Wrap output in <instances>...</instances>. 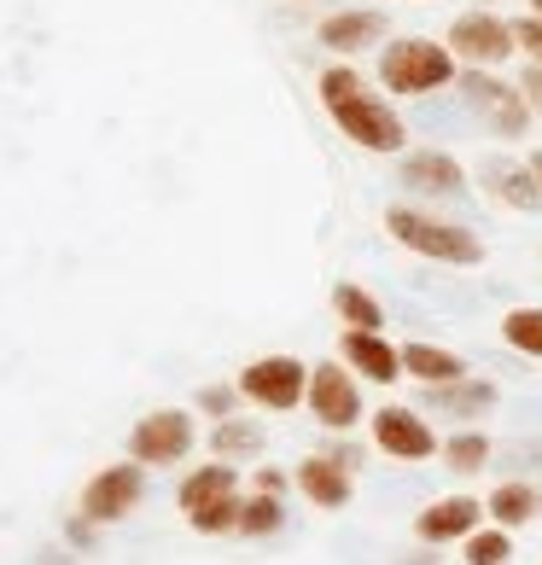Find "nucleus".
Returning <instances> with one entry per match:
<instances>
[{
	"label": "nucleus",
	"mask_w": 542,
	"mask_h": 565,
	"mask_svg": "<svg viewBox=\"0 0 542 565\" xmlns=\"http://www.w3.org/2000/svg\"><path fill=\"white\" fill-rule=\"evenodd\" d=\"M234 391L252 396V403L268 408V414H286V408H298L309 396V367L298 362V355H257V362L240 367Z\"/></svg>",
	"instance_id": "obj_4"
},
{
	"label": "nucleus",
	"mask_w": 542,
	"mask_h": 565,
	"mask_svg": "<svg viewBox=\"0 0 542 565\" xmlns=\"http://www.w3.org/2000/svg\"><path fill=\"white\" fill-rule=\"evenodd\" d=\"M199 403L211 408V414H227V408H234V391H222V385H211V391L199 396Z\"/></svg>",
	"instance_id": "obj_31"
},
{
	"label": "nucleus",
	"mask_w": 542,
	"mask_h": 565,
	"mask_svg": "<svg viewBox=\"0 0 542 565\" xmlns=\"http://www.w3.org/2000/svg\"><path fill=\"white\" fill-rule=\"evenodd\" d=\"M437 455H444V467H449V472H461V478H467V472H485V460H490V437L478 431V426H467V431H455Z\"/></svg>",
	"instance_id": "obj_23"
},
{
	"label": "nucleus",
	"mask_w": 542,
	"mask_h": 565,
	"mask_svg": "<svg viewBox=\"0 0 542 565\" xmlns=\"http://www.w3.org/2000/svg\"><path fill=\"white\" fill-rule=\"evenodd\" d=\"M478 519H485V501L444 495V501H432V508L414 519V536L432 542V548H444V542H467V536L478 531Z\"/></svg>",
	"instance_id": "obj_12"
},
{
	"label": "nucleus",
	"mask_w": 542,
	"mask_h": 565,
	"mask_svg": "<svg viewBox=\"0 0 542 565\" xmlns=\"http://www.w3.org/2000/svg\"><path fill=\"white\" fill-rule=\"evenodd\" d=\"M187 525H193L199 536H222V531H234V525H240V495L216 501V508H199V513H187Z\"/></svg>",
	"instance_id": "obj_26"
},
{
	"label": "nucleus",
	"mask_w": 542,
	"mask_h": 565,
	"mask_svg": "<svg viewBox=\"0 0 542 565\" xmlns=\"http://www.w3.org/2000/svg\"><path fill=\"white\" fill-rule=\"evenodd\" d=\"M280 525H286L280 495H263V490H257V495H245V501H240V525H234L240 536H275Z\"/></svg>",
	"instance_id": "obj_24"
},
{
	"label": "nucleus",
	"mask_w": 542,
	"mask_h": 565,
	"mask_svg": "<svg viewBox=\"0 0 542 565\" xmlns=\"http://www.w3.org/2000/svg\"><path fill=\"white\" fill-rule=\"evenodd\" d=\"M444 47L455 53V65H472V71H490V65H502V58L519 53V41H513V24L508 18H496V12H461L449 24V41Z\"/></svg>",
	"instance_id": "obj_5"
},
{
	"label": "nucleus",
	"mask_w": 542,
	"mask_h": 565,
	"mask_svg": "<svg viewBox=\"0 0 542 565\" xmlns=\"http://www.w3.org/2000/svg\"><path fill=\"white\" fill-rule=\"evenodd\" d=\"M339 362L357 373V380H368V385H397L403 350L391 344L385 332H357V327H344V332H339Z\"/></svg>",
	"instance_id": "obj_10"
},
{
	"label": "nucleus",
	"mask_w": 542,
	"mask_h": 565,
	"mask_svg": "<svg viewBox=\"0 0 542 565\" xmlns=\"http://www.w3.org/2000/svg\"><path fill=\"white\" fill-rule=\"evenodd\" d=\"M519 94H525L531 111H542V65H531L525 76H519Z\"/></svg>",
	"instance_id": "obj_29"
},
{
	"label": "nucleus",
	"mask_w": 542,
	"mask_h": 565,
	"mask_svg": "<svg viewBox=\"0 0 542 565\" xmlns=\"http://www.w3.org/2000/svg\"><path fill=\"white\" fill-rule=\"evenodd\" d=\"M502 344L519 350V355H536V362H542V303L508 309V316H502Z\"/></svg>",
	"instance_id": "obj_22"
},
{
	"label": "nucleus",
	"mask_w": 542,
	"mask_h": 565,
	"mask_svg": "<svg viewBox=\"0 0 542 565\" xmlns=\"http://www.w3.org/2000/svg\"><path fill=\"white\" fill-rule=\"evenodd\" d=\"M368 431H373V444H380L391 460H432L437 449H444V444H437V431L421 420V414H414V408H397V403L373 414Z\"/></svg>",
	"instance_id": "obj_9"
},
{
	"label": "nucleus",
	"mask_w": 542,
	"mask_h": 565,
	"mask_svg": "<svg viewBox=\"0 0 542 565\" xmlns=\"http://www.w3.org/2000/svg\"><path fill=\"white\" fill-rule=\"evenodd\" d=\"M385 234L397 239L403 250H414V257H426V263H449V268H478L485 263V239H478L472 227L444 222L432 211H414V204H391Z\"/></svg>",
	"instance_id": "obj_2"
},
{
	"label": "nucleus",
	"mask_w": 542,
	"mask_h": 565,
	"mask_svg": "<svg viewBox=\"0 0 542 565\" xmlns=\"http://www.w3.org/2000/svg\"><path fill=\"white\" fill-rule=\"evenodd\" d=\"M485 186L490 199H502L508 211H542V181L531 175V163H513V158H490L485 163Z\"/></svg>",
	"instance_id": "obj_15"
},
{
	"label": "nucleus",
	"mask_w": 542,
	"mask_h": 565,
	"mask_svg": "<svg viewBox=\"0 0 542 565\" xmlns=\"http://www.w3.org/2000/svg\"><path fill=\"white\" fill-rule=\"evenodd\" d=\"M513 41H519V53H531V65H542V18H519L513 24Z\"/></svg>",
	"instance_id": "obj_28"
},
{
	"label": "nucleus",
	"mask_w": 542,
	"mask_h": 565,
	"mask_svg": "<svg viewBox=\"0 0 542 565\" xmlns=\"http://www.w3.org/2000/svg\"><path fill=\"white\" fill-rule=\"evenodd\" d=\"M455 76H461L455 53L444 47V41H426V35H403L380 53V88L397 94V99L437 94V88H449Z\"/></svg>",
	"instance_id": "obj_3"
},
{
	"label": "nucleus",
	"mask_w": 542,
	"mask_h": 565,
	"mask_svg": "<svg viewBox=\"0 0 542 565\" xmlns=\"http://www.w3.org/2000/svg\"><path fill=\"white\" fill-rule=\"evenodd\" d=\"M321 106H327L332 122H339V135H344V140H357L362 152H403V146H408L403 111L391 106V99L373 94L350 65L321 71Z\"/></svg>",
	"instance_id": "obj_1"
},
{
	"label": "nucleus",
	"mask_w": 542,
	"mask_h": 565,
	"mask_svg": "<svg viewBox=\"0 0 542 565\" xmlns=\"http://www.w3.org/2000/svg\"><path fill=\"white\" fill-rule=\"evenodd\" d=\"M437 403L449 414H461V420H478L485 408H496V385L490 380H455V385H426Z\"/></svg>",
	"instance_id": "obj_21"
},
{
	"label": "nucleus",
	"mask_w": 542,
	"mask_h": 565,
	"mask_svg": "<svg viewBox=\"0 0 542 565\" xmlns=\"http://www.w3.org/2000/svg\"><path fill=\"white\" fill-rule=\"evenodd\" d=\"M525 163H531V175H536V181H542V146H536V152H531V158H525Z\"/></svg>",
	"instance_id": "obj_32"
},
{
	"label": "nucleus",
	"mask_w": 542,
	"mask_h": 565,
	"mask_svg": "<svg viewBox=\"0 0 542 565\" xmlns=\"http://www.w3.org/2000/svg\"><path fill=\"white\" fill-rule=\"evenodd\" d=\"M146 495V472L140 460H117V467H99L88 478V490H82V519L88 525H117V519H129Z\"/></svg>",
	"instance_id": "obj_6"
},
{
	"label": "nucleus",
	"mask_w": 542,
	"mask_h": 565,
	"mask_svg": "<svg viewBox=\"0 0 542 565\" xmlns=\"http://www.w3.org/2000/svg\"><path fill=\"white\" fill-rule=\"evenodd\" d=\"M240 495V472L227 460H211V467L187 472L181 478V513H199V508H216V501Z\"/></svg>",
	"instance_id": "obj_17"
},
{
	"label": "nucleus",
	"mask_w": 542,
	"mask_h": 565,
	"mask_svg": "<svg viewBox=\"0 0 542 565\" xmlns=\"http://www.w3.org/2000/svg\"><path fill=\"white\" fill-rule=\"evenodd\" d=\"M461 559L467 565H508L513 559V536L502 525H478L467 542H461Z\"/></svg>",
	"instance_id": "obj_25"
},
{
	"label": "nucleus",
	"mask_w": 542,
	"mask_h": 565,
	"mask_svg": "<svg viewBox=\"0 0 542 565\" xmlns=\"http://www.w3.org/2000/svg\"><path fill=\"white\" fill-rule=\"evenodd\" d=\"M403 373L421 385H455V380H467V362L444 344H403Z\"/></svg>",
	"instance_id": "obj_18"
},
{
	"label": "nucleus",
	"mask_w": 542,
	"mask_h": 565,
	"mask_svg": "<svg viewBox=\"0 0 542 565\" xmlns=\"http://www.w3.org/2000/svg\"><path fill=\"white\" fill-rule=\"evenodd\" d=\"M252 484H257L263 495H280V490H286V478H280V467H263V472H252Z\"/></svg>",
	"instance_id": "obj_30"
},
{
	"label": "nucleus",
	"mask_w": 542,
	"mask_h": 565,
	"mask_svg": "<svg viewBox=\"0 0 542 565\" xmlns=\"http://www.w3.org/2000/svg\"><path fill=\"white\" fill-rule=\"evenodd\" d=\"M380 35H385V12H373V7L321 18V47H332V53H362V47H373Z\"/></svg>",
	"instance_id": "obj_16"
},
{
	"label": "nucleus",
	"mask_w": 542,
	"mask_h": 565,
	"mask_svg": "<svg viewBox=\"0 0 542 565\" xmlns=\"http://www.w3.org/2000/svg\"><path fill=\"white\" fill-rule=\"evenodd\" d=\"M531 7H536V18H542V0H531Z\"/></svg>",
	"instance_id": "obj_33"
},
{
	"label": "nucleus",
	"mask_w": 542,
	"mask_h": 565,
	"mask_svg": "<svg viewBox=\"0 0 542 565\" xmlns=\"http://www.w3.org/2000/svg\"><path fill=\"white\" fill-rule=\"evenodd\" d=\"M309 414H316L327 431H357V420H362V385H357V373H350L344 362L309 367Z\"/></svg>",
	"instance_id": "obj_7"
},
{
	"label": "nucleus",
	"mask_w": 542,
	"mask_h": 565,
	"mask_svg": "<svg viewBox=\"0 0 542 565\" xmlns=\"http://www.w3.org/2000/svg\"><path fill=\"white\" fill-rule=\"evenodd\" d=\"M403 186H414V193H432V199H455V193H467V170L455 163L449 152H408L403 158Z\"/></svg>",
	"instance_id": "obj_14"
},
{
	"label": "nucleus",
	"mask_w": 542,
	"mask_h": 565,
	"mask_svg": "<svg viewBox=\"0 0 542 565\" xmlns=\"http://www.w3.org/2000/svg\"><path fill=\"white\" fill-rule=\"evenodd\" d=\"M332 316H339L344 327H357V332H380V327H385L380 298H373L368 286H357V280H339V286H332Z\"/></svg>",
	"instance_id": "obj_19"
},
{
	"label": "nucleus",
	"mask_w": 542,
	"mask_h": 565,
	"mask_svg": "<svg viewBox=\"0 0 542 565\" xmlns=\"http://www.w3.org/2000/svg\"><path fill=\"white\" fill-rule=\"evenodd\" d=\"M461 88L485 106V117L496 122V135H508V140H519L531 129V106H525V94L519 88H508V82H496L490 71H467V76H455Z\"/></svg>",
	"instance_id": "obj_11"
},
{
	"label": "nucleus",
	"mask_w": 542,
	"mask_h": 565,
	"mask_svg": "<svg viewBox=\"0 0 542 565\" xmlns=\"http://www.w3.org/2000/svg\"><path fill=\"white\" fill-rule=\"evenodd\" d=\"M211 444H216L222 455H245V449H257V431H252V426H240V420H222Z\"/></svg>",
	"instance_id": "obj_27"
},
{
	"label": "nucleus",
	"mask_w": 542,
	"mask_h": 565,
	"mask_svg": "<svg viewBox=\"0 0 542 565\" xmlns=\"http://www.w3.org/2000/svg\"><path fill=\"white\" fill-rule=\"evenodd\" d=\"M193 437H199V426H193L187 408H152L129 431V455L140 460V467H176V460L193 449Z\"/></svg>",
	"instance_id": "obj_8"
},
{
	"label": "nucleus",
	"mask_w": 542,
	"mask_h": 565,
	"mask_svg": "<svg viewBox=\"0 0 542 565\" xmlns=\"http://www.w3.org/2000/svg\"><path fill=\"white\" fill-rule=\"evenodd\" d=\"M485 513H490L502 531H519V525H531V519H536V490L519 484V478H513V484H496L490 501H485Z\"/></svg>",
	"instance_id": "obj_20"
},
{
	"label": "nucleus",
	"mask_w": 542,
	"mask_h": 565,
	"mask_svg": "<svg viewBox=\"0 0 542 565\" xmlns=\"http://www.w3.org/2000/svg\"><path fill=\"white\" fill-rule=\"evenodd\" d=\"M291 478H298V490L316 501V508H344L350 490H357V472H350L339 455H304L298 467H291Z\"/></svg>",
	"instance_id": "obj_13"
}]
</instances>
